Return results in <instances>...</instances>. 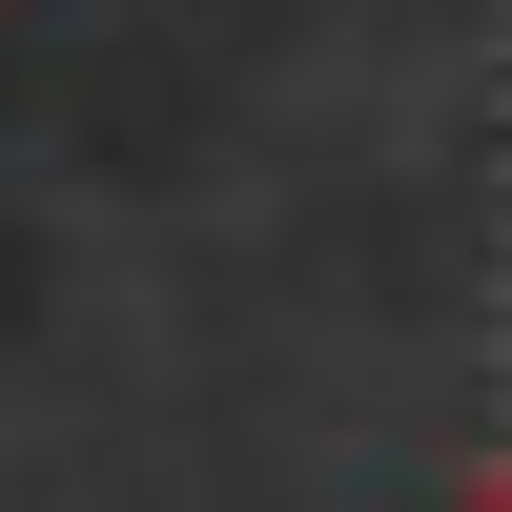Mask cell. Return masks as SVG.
Instances as JSON below:
<instances>
[{
  "instance_id": "cell-1",
  "label": "cell",
  "mask_w": 512,
  "mask_h": 512,
  "mask_svg": "<svg viewBox=\"0 0 512 512\" xmlns=\"http://www.w3.org/2000/svg\"><path fill=\"white\" fill-rule=\"evenodd\" d=\"M451 512H512V431H492V451H472V492H451Z\"/></svg>"
}]
</instances>
